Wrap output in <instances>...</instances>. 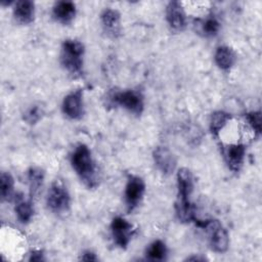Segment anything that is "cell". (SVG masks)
I'll use <instances>...</instances> for the list:
<instances>
[{
  "instance_id": "1",
  "label": "cell",
  "mask_w": 262,
  "mask_h": 262,
  "mask_svg": "<svg viewBox=\"0 0 262 262\" xmlns=\"http://www.w3.org/2000/svg\"><path fill=\"white\" fill-rule=\"evenodd\" d=\"M70 161L74 171L86 187L93 189L99 185L98 168L86 144H78L71 154Z\"/></svg>"
},
{
  "instance_id": "2",
  "label": "cell",
  "mask_w": 262,
  "mask_h": 262,
  "mask_svg": "<svg viewBox=\"0 0 262 262\" xmlns=\"http://www.w3.org/2000/svg\"><path fill=\"white\" fill-rule=\"evenodd\" d=\"M84 53L85 47L78 40L67 39L61 44L60 63L73 78H78L83 74Z\"/></svg>"
},
{
  "instance_id": "3",
  "label": "cell",
  "mask_w": 262,
  "mask_h": 262,
  "mask_svg": "<svg viewBox=\"0 0 262 262\" xmlns=\"http://www.w3.org/2000/svg\"><path fill=\"white\" fill-rule=\"evenodd\" d=\"M104 100L106 106L120 105L135 116H140L144 108L143 96L137 90L113 89L107 92Z\"/></svg>"
},
{
  "instance_id": "4",
  "label": "cell",
  "mask_w": 262,
  "mask_h": 262,
  "mask_svg": "<svg viewBox=\"0 0 262 262\" xmlns=\"http://www.w3.org/2000/svg\"><path fill=\"white\" fill-rule=\"evenodd\" d=\"M195 224L205 229L211 249L216 253H224L229 246V236L225 227L216 219L195 221Z\"/></svg>"
},
{
  "instance_id": "5",
  "label": "cell",
  "mask_w": 262,
  "mask_h": 262,
  "mask_svg": "<svg viewBox=\"0 0 262 262\" xmlns=\"http://www.w3.org/2000/svg\"><path fill=\"white\" fill-rule=\"evenodd\" d=\"M46 204L48 209L55 214H64L71 206V196L67 186L60 180H54L48 190Z\"/></svg>"
},
{
  "instance_id": "6",
  "label": "cell",
  "mask_w": 262,
  "mask_h": 262,
  "mask_svg": "<svg viewBox=\"0 0 262 262\" xmlns=\"http://www.w3.org/2000/svg\"><path fill=\"white\" fill-rule=\"evenodd\" d=\"M145 192V184L141 177L129 175L124 191L125 204L128 212L134 211L141 203Z\"/></svg>"
},
{
  "instance_id": "7",
  "label": "cell",
  "mask_w": 262,
  "mask_h": 262,
  "mask_svg": "<svg viewBox=\"0 0 262 262\" xmlns=\"http://www.w3.org/2000/svg\"><path fill=\"white\" fill-rule=\"evenodd\" d=\"M111 232L114 243L119 248L126 249L135 233V228L125 218L117 216L112 220Z\"/></svg>"
},
{
  "instance_id": "8",
  "label": "cell",
  "mask_w": 262,
  "mask_h": 262,
  "mask_svg": "<svg viewBox=\"0 0 262 262\" xmlns=\"http://www.w3.org/2000/svg\"><path fill=\"white\" fill-rule=\"evenodd\" d=\"M61 107H62L63 114L68 118L72 120L80 119L84 114L83 90L78 89L66 95L63 98Z\"/></svg>"
},
{
  "instance_id": "9",
  "label": "cell",
  "mask_w": 262,
  "mask_h": 262,
  "mask_svg": "<svg viewBox=\"0 0 262 262\" xmlns=\"http://www.w3.org/2000/svg\"><path fill=\"white\" fill-rule=\"evenodd\" d=\"M152 158L157 168L166 176L171 175L176 168V158L174 154L166 146H158L152 152Z\"/></svg>"
},
{
  "instance_id": "10",
  "label": "cell",
  "mask_w": 262,
  "mask_h": 262,
  "mask_svg": "<svg viewBox=\"0 0 262 262\" xmlns=\"http://www.w3.org/2000/svg\"><path fill=\"white\" fill-rule=\"evenodd\" d=\"M223 157L228 168L236 173L243 167L246 157V146L242 143L227 144L223 148Z\"/></svg>"
},
{
  "instance_id": "11",
  "label": "cell",
  "mask_w": 262,
  "mask_h": 262,
  "mask_svg": "<svg viewBox=\"0 0 262 262\" xmlns=\"http://www.w3.org/2000/svg\"><path fill=\"white\" fill-rule=\"evenodd\" d=\"M166 18L169 26L175 31H182L186 27V14L182 4L171 1L166 7Z\"/></svg>"
},
{
  "instance_id": "12",
  "label": "cell",
  "mask_w": 262,
  "mask_h": 262,
  "mask_svg": "<svg viewBox=\"0 0 262 262\" xmlns=\"http://www.w3.org/2000/svg\"><path fill=\"white\" fill-rule=\"evenodd\" d=\"M100 20L104 32L112 38H117L121 33V15L118 10L105 8L100 14Z\"/></svg>"
},
{
  "instance_id": "13",
  "label": "cell",
  "mask_w": 262,
  "mask_h": 262,
  "mask_svg": "<svg viewBox=\"0 0 262 262\" xmlns=\"http://www.w3.org/2000/svg\"><path fill=\"white\" fill-rule=\"evenodd\" d=\"M77 13L76 5L72 1H58L52 9L53 18L62 25H70Z\"/></svg>"
},
{
  "instance_id": "14",
  "label": "cell",
  "mask_w": 262,
  "mask_h": 262,
  "mask_svg": "<svg viewBox=\"0 0 262 262\" xmlns=\"http://www.w3.org/2000/svg\"><path fill=\"white\" fill-rule=\"evenodd\" d=\"M193 186V176L190 170L180 168L177 172V199L190 200Z\"/></svg>"
},
{
  "instance_id": "15",
  "label": "cell",
  "mask_w": 262,
  "mask_h": 262,
  "mask_svg": "<svg viewBox=\"0 0 262 262\" xmlns=\"http://www.w3.org/2000/svg\"><path fill=\"white\" fill-rule=\"evenodd\" d=\"M13 16L17 23L29 25L35 17V3L30 0H20L15 2L13 7Z\"/></svg>"
},
{
  "instance_id": "16",
  "label": "cell",
  "mask_w": 262,
  "mask_h": 262,
  "mask_svg": "<svg viewBox=\"0 0 262 262\" xmlns=\"http://www.w3.org/2000/svg\"><path fill=\"white\" fill-rule=\"evenodd\" d=\"M45 178V173L40 167H31L28 170V184H29V192L30 199L34 201L39 193L43 186Z\"/></svg>"
},
{
  "instance_id": "17",
  "label": "cell",
  "mask_w": 262,
  "mask_h": 262,
  "mask_svg": "<svg viewBox=\"0 0 262 262\" xmlns=\"http://www.w3.org/2000/svg\"><path fill=\"white\" fill-rule=\"evenodd\" d=\"M176 215L181 222H194L196 217V208L190 200L177 199L175 204Z\"/></svg>"
},
{
  "instance_id": "18",
  "label": "cell",
  "mask_w": 262,
  "mask_h": 262,
  "mask_svg": "<svg viewBox=\"0 0 262 262\" xmlns=\"http://www.w3.org/2000/svg\"><path fill=\"white\" fill-rule=\"evenodd\" d=\"M214 59L219 69L223 71H227L234 64L235 54L230 47L222 45L217 47L215 51Z\"/></svg>"
},
{
  "instance_id": "19",
  "label": "cell",
  "mask_w": 262,
  "mask_h": 262,
  "mask_svg": "<svg viewBox=\"0 0 262 262\" xmlns=\"http://www.w3.org/2000/svg\"><path fill=\"white\" fill-rule=\"evenodd\" d=\"M232 116L229 113L223 111L214 112L210 118V131L213 137H218L220 131L226 126V124L231 120Z\"/></svg>"
},
{
  "instance_id": "20",
  "label": "cell",
  "mask_w": 262,
  "mask_h": 262,
  "mask_svg": "<svg viewBox=\"0 0 262 262\" xmlns=\"http://www.w3.org/2000/svg\"><path fill=\"white\" fill-rule=\"evenodd\" d=\"M33 201L30 200H24L23 196L16 198V203H15V214L17 219L21 223H28L33 215H34V209H33Z\"/></svg>"
},
{
  "instance_id": "21",
  "label": "cell",
  "mask_w": 262,
  "mask_h": 262,
  "mask_svg": "<svg viewBox=\"0 0 262 262\" xmlns=\"http://www.w3.org/2000/svg\"><path fill=\"white\" fill-rule=\"evenodd\" d=\"M199 32L205 37H214L218 34L220 30V23L218 18L214 15H208L206 18L201 19L199 23Z\"/></svg>"
},
{
  "instance_id": "22",
  "label": "cell",
  "mask_w": 262,
  "mask_h": 262,
  "mask_svg": "<svg viewBox=\"0 0 262 262\" xmlns=\"http://www.w3.org/2000/svg\"><path fill=\"white\" fill-rule=\"evenodd\" d=\"M145 255L150 261H164L167 257V247L163 241L156 239L147 247Z\"/></svg>"
},
{
  "instance_id": "23",
  "label": "cell",
  "mask_w": 262,
  "mask_h": 262,
  "mask_svg": "<svg viewBox=\"0 0 262 262\" xmlns=\"http://www.w3.org/2000/svg\"><path fill=\"white\" fill-rule=\"evenodd\" d=\"M0 194L2 201H10L14 194L13 177L8 172H2L0 176Z\"/></svg>"
},
{
  "instance_id": "24",
  "label": "cell",
  "mask_w": 262,
  "mask_h": 262,
  "mask_svg": "<svg viewBox=\"0 0 262 262\" xmlns=\"http://www.w3.org/2000/svg\"><path fill=\"white\" fill-rule=\"evenodd\" d=\"M42 116H43L42 108L39 105H32L25 112L23 119L28 124L34 125L41 120Z\"/></svg>"
},
{
  "instance_id": "25",
  "label": "cell",
  "mask_w": 262,
  "mask_h": 262,
  "mask_svg": "<svg viewBox=\"0 0 262 262\" xmlns=\"http://www.w3.org/2000/svg\"><path fill=\"white\" fill-rule=\"evenodd\" d=\"M246 120L251 128L254 130L256 136H259L261 133V113L258 112H250L246 114Z\"/></svg>"
},
{
  "instance_id": "26",
  "label": "cell",
  "mask_w": 262,
  "mask_h": 262,
  "mask_svg": "<svg viewBox=\"0 0 262 262\" xmlns=\"http://www.w3.org/2000/svg\"><path fill=\"white\" fill-rule=\"evenodd\" d=\"M81 260H83V261H97L98 258L96 257V255L92 251L87 250V251L83 252V254L81 256Z\"/></svg>"
},
{
  "instance_id": "27",
  "label": "cell",
  "mask_w": 262,
  "mask_h": 262,
  "mask_svg": "<svg viewBox=\"0 0 262 262\" xmlns=\"http://www.w3.org/2000/svg\"><path fill=\"white\" fill-rule=\"evenodd\" d=\"M30 261H42L45 260L43 257V253L42 251H33L31 253V257L29 258Z\"/></svg>"
},
{
  "instance_id": "28",
  "label": "cell",
  "mask_w": 262,
  "mask_h": 262,
  "mask_svg": "<svg viewBox=\"0 0 262 262\" xmlns=\"http://www.w3.org/2000/svg\"><path fill=\"white\" fill-rule=\"evenodd\" d=\"M187 260H192V261H204L205 258L204 257H199V256H193V257H189L187 258Z\"/></svg>"
}]
</instances>
